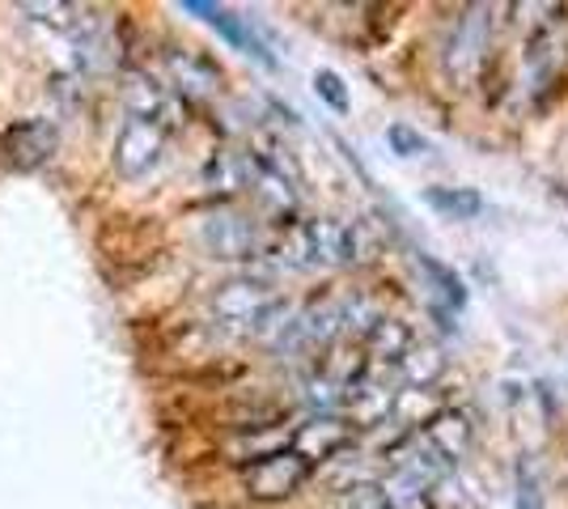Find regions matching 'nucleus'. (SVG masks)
Masks as SVG:
<instances>
[{"instance_id":"obj_1","label":"nucleus","mask_w":568,"mask_h":509,"mask_svg":"<svg viewBox=\"0 0 568 509\" xmlns=\"http://www.w3.org/2000/svg\"><path fill=\"white\" fill-rule=\"evenodd\" d=\"M353 259H361V225L348 221H302L281 243V264L288 267H339Z\"/></svg>"},{"instance_id":"obj_2","label":"nucleus","mask_w":568,"mask_h":509,"mask_svg":"<svg viewBox=\"0 0 568 509\" xmlns=\"http://www.w3.org/2000/svg\"><path fill=\"white\" fill-rule=\"evenodd\" d=\"M213 315L225 327H246V332H267L272 318L284 315V302L272 293L260 276H237L230 285H221L213 297Z\"/></svg>"},{"instance_id":"obj_3","label":"nucleus","mask_w":568,"mask_h":509,"mask_svg":"<svg viewBox=\"0 0 568 509\" xmlns=\"http://www.w3.org/2000/svg\"><path fill=\"white\" fill-rule=\"evenodd\" d=\"M170 141V111L166 115H128L115 141V166L123 179H144L158 170Z\"/></svg>"},{"instance_id":"obj_4","label":"nucleus","mask_w":568,"mask_h":509,"mask_svg":"<svg viewBox=\"0 0 568 509\" xmlns=\"http://www.w3.org/2000/svg\"><path fill=\"white\" fill-rule=\"evenodd\" d=\"M60 145V132L51 120H18L0 132V166L39 170Z\"/></svg>"},{"instance_id":"obj_5","label":"nucleus","mask_w":568,"mask_h":509,"mask_svg":"<svg viewBox=\"0 0 568 509\" xmlns=\"http://www.w3.org/2000/svg\"><path fill=\"white\" fill-rule=\"evenodd\" d=\"M306 476L310 462L297 450H276V455H263L246 467V492L260 501H281L306 485Z\"/></svg>"},{"instance_id":"obj_6","label":"nucleus","mask_w":568,"mask_h":509,"mask_svg":"<svg viewBox=\"0 0 568 509\" xmlns=\"http://www.w3.org/2000/svg\"><path fill=\"white\" fill-rule=\"evenodd\" d=\"M200 238H204V246L213 251L216 259H251V255L260 251V230H255V221L234 213V208L209 213L204 225H200Z\"/></svg>"},{"instance_id":"obj_7","label":"nucleus","mask_w":568,"mask_h":509,"mask_svg":"<svg viewBox=\"0 0 568 509\" xmlns=\"http://www.w3.org/2000/svg\"><path fill=\"white\" fill-rule=\"evenodd\" d=\"M488 34H493V9L488 4H471L458 22H454L450 48H446V69L454 77H471L479 55L488 51Z\"/></svg>"},{"instance_id":"obj_8","label":"nucleus","mask_w":568,"mask_h":509,"mask_svg":"<svg viewBox=\"0 0 568 509\" xmlns=\"http://www.w3.org/2000/svg\"><path fill=\"white\" fill-rule=\"evenodd\" d=\"M183 9H187V13H200V18H204L209 26H216V30H221V34H225L234 48L251 51V55H260L263 64H272V51L263 48V39L255 34V30H251V22H246V18H234V13L216 9V4H204V0H187Z\"/></svg>"},{"instance_id":"obj_9","label":"nucleus","mask_w":568,"mask_h":509,"mask_svg":"<svg viewBox=\"0 0 568 509\" xmlns=\"http://www.w3.org/2000/svg\"><path fill=\"white\" fill-rule=\"evenodd\" d=\"M420 441H425L428 450L446 462V467H454V462L467 455V446H471V425H467V416L446 413L428 425V434L420 437Z\"/></svg>"},{"instance_id":"obj_10","label":"nucleus","mask_w":568,"mask_h":509,"mask_svg":"<svg viewBox=\"0 0 568 509\" xmlns=\"http://www.w3.org/2000/svg\"><path fill=\"white\" fill-rule=\"evenodd\" d=\"M348 425L344 420H310L306 429L297 434V455L302 459H332L348 446Z\"/></svg>"},{"instance_id":"obj_11","label":"nucleus","mask_w":568,"mask_h":509,"mask_svg":"<svg viewBox=\"0 0 568 509\" xmlns=\"http://www.w3.org/2000/svg\"><path fill=\"white\" fill-rule=\"evenodd\" d=\"M425 204L450 221H471L484 213V195L475 192V187H428Z\"/></svg>"},{"instance_id":"obj_12","label":"nucleus","mask_w":568,"mask_h":509,"mask_svg":"<svg viewBox=\"0 0 568 509\" xmlns=\"http://www.w3.org/2000/svg\"><path fill=\"white\" fill-rule=\"evenodd\" d=\"M416 264L425 267V276H428V281H433V285H437V293L446 297V306H450V311H463V306H467V289H463V281L454 276V267L437 264L433 255H420Z\"/></svg>"},{"instance_id":"obj_13","label":"nucleus","mask_w":568,"mask_h":509,"mask_svg":"<svg viewBox=\"0 0 568 509\" xmlns=\"http://www.w3.org/2000/svg\"><path fill=\"white\" fill-rule=\"evenodd\" d=\"M514 509H547L539 471L530 462H518V488H514Z\"/></svg>"},{"instance_id":"obj_14","label":"nucleus","mask_w":568,"mask_h":509,"mask_svg":"<svg viewBox=\"0 0 568 509\" xmlns=\"http://www.w3.org/2000/svg\"><path fill=\"white\" fill-rule=\"evenodd\" d=\"M314 94L323 98L332 111H339V115L348 111V90H344V77L335 73V69H318L314 73Z\"/></svg>"},{"instance_id":"obj_15","label":"nucleus","mask_w":568,"mask_h":509,"mask_svg":"<svg viewBox=\"0 0 568 509\" xmlns=\"http://www.w3.org/2000/svg\"><path fill=\"white\" fill-rule=\"evenodd\" d=\"M386 145L395 149L399 157H420L428 149V141L416 128H407V123H390V128H386Z\"/></svg>"},{"instance_id":"obj_16","label":"nucleus","mask_w":568,"mask_h":509,"mask_svg":"<svg viewBox=\"0 0 568 509\" xmlns=\"http://www.w3.org/2000/svg\"><path fill=\"white\" fill-rule=\"evenodd\" d=\"M348 509H395V501L382 492V485H361V488H353Z\"/></svg>"}]
</instances>
